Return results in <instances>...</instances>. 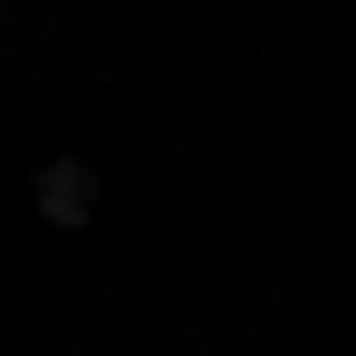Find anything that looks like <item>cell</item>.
<instances>
[{"label": "cell", "mask_w": 356, "mask_h": 356, "mask_svg": "<svg viewBox=\"0 0 356 356\" xmlns=\"http://www.w3.org/2000/svg\"><path fill=\"white\" fill-rule=\"evenodd\" d=\"M0 43H15V29H0Z\"/></svg>", "instance_id": "7a4b0ae2"}, {"label": "cell", "mask_w": 356, "mask_h": 356, "mask_svg": "<svg viewBox=\"0 0 356 356\" xmlns=\"http://www.w3.org/2000/svg\"><path fill=\"white\" fill-rule=\"evenodd\" d=\"M29 214H43V228H86V214H100V157H43V171H29Z\"/></svg>", "instance_id": "6da1fadb"}]
</instances>
